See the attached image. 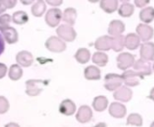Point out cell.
<instances>
[{
	"label": "cell",
	"mask_w": 154,
	"mask_h": 127,
	"mask_svg": "<svg viewBox=\"0 0 154 127\" xmlns=\"http://www.w3.org/2000/svg\"><path fill=\"white\" fill-rule=\"evenodd\" d=\"M48 84L47 81L45 80H37V79H30L26 82V93L29 96H37L44 89V87Z\"/></svg>",
	"instance_id": "6da1fadb"
},
{
	"label": "cell",
	"mask_w": 154,
	"mask_h": 127,
	"mask_svg": "<svg viewBox=\"0 0 154 127\" xmlns=\"http://www.w3.org/2000/svg\"><path fill=\"white\" fill-rule=\"evenodd\" d=\"M123 83L122 76L117 74H108L104 77V87L108 91H116Z\"/></svg>",
	"instance_id": "7a4b0ae2"
},
{
	"label": "cell",
	"mask_w": 154,
	"mask_h": 127,
	"mask_svg": "<svg viewBox=\"0 0 154 127\" xmlns=\"http://www.w3.org/2000/svg\"><path fill=\"white\" fill-rule=\"evenodd\" d=\"M116 60H117V67H119V69L123 71H127L130 67H133L135 63L134 55L127 52L121 53L117 56Z\"/></svg>",
	"instance_id": "3957f363"
},
{
	"label": "cell",
	"mask_w": 154,
	"mask_h": 127,
	"mask_svg": "<svg viewBox=\"0 0 154 127\" xmlns=\"http://www.w3.org/2000/svg\"><path fill=\"white\" fill-rule=\"evenodd\" d=\"M56 34L59 38L66 42H72L76 38V32L73 27L66 24L59 26L56 29Z\"/></svg>",
	"instance_id": "277c9868"
},
{
	"label": "cell",
	"mask_w": 154,
	"mask_h": 127,
	"mask_svg": "<svg viewBox=\"0 0 154 127\" xmlns=\"http://www.w3.org/2000/svg\"><path fill=\"white\" fill-rule=\"evenodd\" d=\"M45 47L53 53H62L66 49L65 42L57 36H51L45 42Z\"/></svg>",
	"instance_id": "5b68a950"
},
{
	"label": "cell",
	"mask_w": 154,
	"mask_h": 127,
	"mask_svg": "<svg viewBox=\"0 0 154 127\" xmlns=\"http://www.w3.org/2000/svg\"><path fill=\"white\" fill-rule=\"evenodd\" d=\"M63 20V13L59 8H51L45 15V22L51 27L57 26Z\"/></svg>",
	"instance_id": "8992f818"
},
{
	"label": "cell",
	"mask_w": 154,
	"mask_h": 127,
	"mask_svg": "<svg viewBox=\"0 0 154 127\" xmlns=\"http://www.w3.org/2000/svg\"><path fill=\"white\" fill-rule=\"evenodd\" d=\"M122 79H123V83L127 85V86H137L138 85H140V79L143 78V76H141L139 73H137L134 70H127L124 71V73L122 75Z\"/></svg>",
	"instance_id": "52a82bcc"
},
{
	"label": "cell",
	"mask_w": 154,
	"mask_h": 127,
	"mask_svg": "<svg viewBox=\"0 0 154 127\" xmlns=\"http://www.w3.org/2000/svg\"><path fill=\"white\" fill-rule=\"evenodd\" d=\"M75 118L81 123H86L90 122L93 118V111L88 105H82L77 110Z\"/></svg>",
	"instance_id": "ba28073f"
},
{
	"label": "cell",
	"mask_w": 154,
	"mask_h": 127,
	"mask_svg": "<svg viewBox=\"0 0 154 127\" xmlns=\"http://www.w3.org/2000/svg\"><path fill=\"white\" fill-rule=\"evenodd\" d=\"M136 32L140 39L143 41L144 43L151 39L154 35L153 28L150 26L146 25V24H139L136 27Z\"/></svg>",
	"instance_id": "9c48e42d"
},
{
	"label": "cell",
	"mask_w": 154,
	"mask_h": 127,
	"mask_svg": "<svg viewBox=\"0 0 154 127\" xmlns=\"http://www.w3.org/2000/svg\"><path fill=\"white\" fill-rule=\"evenodd\" d=\"M127 113V108L123 104L119 102H113L109 106V114L117 119L123 118Z\"/></svg>",
	"instance_id": "30bf717a"
},
{
	"label": "cell",
	"mask_w": 154,
	"mask_h": 127,
	"mask_svg": "<svg viewBox=\"0 0 154 127\" xmlns=\"http://www.w3.org/2000/svg\"><path fill=\"white\" fill-rule=\"evenodd\" d=\"M113 98L119 102L127 103L132 98V91L127 86H121L114 92Z\"/></svg>",
	"instance_id": "8fae6325"
},
{
	"label": "cell",
	"mask_w": 154,
	"mask_h": 127,
	"mask_svg": "<svg viewBox=\"0 0 154 127\" xmlns=\"http://www.w3.org/2000/svg\"><path fill=\"white\" fill-rule=\"evenodd\" d=\"M140 59L144 61H151L154 59V44L151 42L143 43L140 45Z\"/></svg>",
	"instance_id": "7c38bea8"
},
{
	"label": "cell",
	"mask_w": 154,
	"mask_h": 127,
	"mask_svg": "<svg viewBox=\"0 0 154 127\" xmlns=\"http://www.w3.org/2000/svg\"><path fill=\"white\" fill-rule=\"evenodd\" d=\"M94 47L99 52L112 49V37L110 36H103L99 37L94 43Z\"/></svg>",
	"instance_id": "4fadbf2b"
},
{
	"label": "cell",
	"mask_w": 154,
	"mask_h": 127,
	"mask_svg": "<svg viewBox=\"0 0 154 127\" xmlns=\"http://www.w3.org/2000/svg\"><path fill=\"white\" fill-rule=\"evenodd\" d=\"M59 112L66 116H71L77 112L76 104L71 99H64L59 105Z\"/></svg>",
	"instance_id": "5bb4252c"
},
{
	"label": "cell",
	"mask_w": 154,
	"mask_h": 127,
	"mask_svg": "<svg viewBox=\"0 0 154 127\" xmlns=\"http://www.w3.org/2000/svg\"><path fill=\"white\" fill-rule=\"evenodd\" d=\"M16 60L19 66H21L23 67H29L34 62V57L30 52L21 51L17 54Z\"/></svg>",
	"instance_id": "9a60e30c"
},
{
	"label": "cell",
	"mask_w": 154,
	"mask_h": 127,
	"mask_svg": "<svg viewBox=\"0 0 154 127\" xmlns=\"http://www.w3.org/2000/svg\"><path fill=\"white\" fill-rule=\"evenodd\" d=\"M133 67H134V71L139 73L143 77L151 75V67L147 61H144L142 59L137 60L134 63Z\"/></svg>",
	"instance_id": "2e32d148"
},
{
	"label": "cell",
	"mask_w": 154,
	"mask_h": 127,
	"mask_svg": "<svg viewBox=\"0 0 154 127\" xmlns=\"http://www.w3.org/2000/svg\"><path fill=\"white\" fill-rule=\"evenodd\" d=\"M125 30V25L121 20H112L109 24L108 33L112 37L122 36V34Z\"/></svg>",
	"instance_id": "e0dca14e"
},
{
	"label": "cell",
	"mask_w": 154,
	"mask_h": 127,
	"mask_svg": "<svg viewBox=\"0 0 154 127\" xmlns=\"http://www.w3.org/2000/svg\"><path fill=\"white\" fill-rule=\"evenodd\" d=\"M140 44V39L137 34L130 33L125 36V47L129 50H135L139 47Z\"/></svg>",
	"instance_id": "ac0fdd59"
},
{
	"label": "cell",
	"mask_w": 154,
	"mask_h": 127,
	"mask_svg": "<svg viewBox=\"0 0 154 127\" xmlns=\"http://www.w3.org/2000/svg\"><path fill=\"white\" fill-rule=\"evenodd\" d=\"M109 105V101L104 95H98L93 101V108L96 112H103L107 109Z\"/></svg>",
	"instance_id": "d6986e66"
},
{
	"label": "cell",
	"mask_w": 154,
	"mask_h": 127,
	"mask_svg": "<svg viewBox=\"0 0 154 127\" xmlns=\"http://www.w3.org/2000/svg\"><path fill=\"white\" fill-rule=\"evenodd\" d=\"M85 77L87 80H99L101 79V71L95 66H89L85 69Z\"/></svg>",
	"instance_id": "ffe728a7"
},
{
	"label": "cell",
	"mask_w": 154,
	"mask_h": 127,
	"mask_svg": "<svg viewBox=\"0 0 154 127\" xmlns=\"http://www.w3.org/2000/svg\"><path fill=\"white\" fill-rule=\"evenodd\" d=\"M76 17H77V12L72 8H66L63 13V21L66 23V25H69L71 26L74 25Z\"/></svg>",
	"instance_id": "44dd1931"
},
{
	"label": "cell",
	"mask_w": 154,
	"mask_h": 127,
	"mask_svg": "<svg viewBox=\"0 0 154 127\" xmlns=\"http://www.w3.org/2000/svg\"><path fill=\"white\" fill-rule=\"evenodd\" d=\"M140 19L146 25L152 22L154 19V8L152 7H148L141 9L140 12Z\"/></svg>",
	"instance_id": "7402d4cb"
},
{
	"label": "cell",
	"mask_w": 154,
	"mask_h": 127,
	"mask_svg": "<svg viewBox=\"0 0 154 127\" xmlns=\"http://www.w3.org/2000/svg\"><path fill=\"white\" fill-rule=\"evenodd\" d=\"M2 34L5 37V40L8 44H15L18 41V34L14 27H8L2 31Z\"/></svg>",
	"instance_id": "603a6c76"
},
{
	"label": "cell",
	"mask_w": 154,
	"mask_h": 127,
	"mask_svg": "<svg viewBox=\"0 0 154 127\" xmlns=\"http://www.w3.org/2000/svg\"><path fill=\"white\" fill-rule=\"evenodd\" d=\"M100 7L104 12L112 14L117 10L118 1L116 0H103L100 2Z\"/></svg>",
	"instance_id": "cb8c5ba5"
},
{
	"label": "cell",
	"mask_w": 154,
	"mask_h": 127,
	"mask_svg": "<svg viewBox=\"0 0 154 127\" xmlns=\"http://www.w3.org/2000/svg\"><path fill=\"white\" fill-rule=\"evenodd\" d=\"M76 61L80 64H86L91 57V53L86 48H79L74 55Z\"/></svg>",
	"instance_id": "d4e9b609"
},
{
	"label": "cell",
	"mask_w": 154,
	"mask_h": 127,
	"mask_svg": "<svg viewBox=\"0 0 154 127\" xmlns=\"http://www.w3.org/2000/svg\"><path fill=\"white\" fill-rule=\"evenodd\" d=\"M93 62L98 67H105L108 63V55L103 52H96L93 55Z\"/></svg>",
	"instance_id": "484cf974"
},
{
	"label": "cell",
	"mask_w": 154,
	"mask_h": 127,
	"mask_svg": "<svg viewBox=\"0 0 154 127\" xmlns=\"http://www.w3.org/2000/svg\"><path fill=\"white\" fill-rule=\"evenodd\" d=\"M118 13L122 17H130L134 13V6L131 3H123L118 9Z\"/></svg>",
	"instance_id": "4316f807"
},
{
	"label": "cell",
	"mask_w": 154,
	"mask_h": 127,
	"mask_svg": "<svg viewBox=\"0 0 154 127\" xmlns=\"http://www.w3.org/2000/svg\"><path fill=\"white\" fill-rule=\"evenodd\" d=\"M45 10H46V5H45V1H37L36 3H35L33 5L31 12L35 17H40L44 15Z\"/></svg>",
	"instance_id": "83f0119b"
},
{
	"label": "cell",
	"mask_w": 154,
	"mask_h": 127,
	"mask_svg": "<svg viewBox=\"0 0 154 127\" xmlns=\"http://www.w3.org/2000/svg\"><path fill=\"white\" fill-rule=\"evenodd\" d=\"M8 76H9V78L12 81H17L22 77L23 70H22V68L20 67L19 65H12L10 67V68H9Z\"/></svg>",
	"instance_id": "f1b7e54d"
},
{
	"label": "cell",
	"mask_w": 154,
	"mask_h": 127,
	"mask_svg": "<svg viewBox=\"0 0 154 127\" xmlns=\"http://www.w3.org/2000/svg\"><path fill=\"white\" fill-rule=\"evenodd\" d=\"M126 123L128 125H132V126H138L140 127L142 126L143 123V120L140 114L137 113H131L128 117H127V122Z\"/></svg>",
	"instance_id": "f546056e"
},
{
	"label": "cell",
	"mask_w": 154,
	"mask_h": 127,
	"mask_svg": "<svg viewBox=\"0 0 154 127\" xmlns=\"http://www.w3.org/2000/svg\"><path fill=\"white\" fill-rule=\"evenodd\" d=\"M12 21L17 25H24L28 21V16L25 11H17L12 16Z\"/></svg>",
	"instance_id": "4dcf8cb0"
},
{
	"label": "cell",
	"mask_w": 154,
	"mask_h": 127,
	"mask_svg": "<svg viewBox=\"0 0 154 127\" xmlns=\"http://www.w3.org/2000/svg\"><path fill=\"white\" fill-rule=\"evenodd\" d=\"M125 46V37L123 36H118L112 37V50L115 52H121Z\"/></svg>",
	"instance_id": "1f68e13d"
},
{
	"label": "cell",
	"mask_w": 154,
	"mask_h": 127,
	"mask_svg": "<svg viewBox=\"0 0 154 127\" xmlns=\"http://www.w3.org/2000/svg\"><path fill=\"white\" fill-rule=\"evenodd\" d=\"M12 21V17L8 14L0 16V31H3L9 27V23Z\"/></svg>",
	"instance_id": "d6a6232c"
},
{
	"label": "cell",
	"mask_w": 154,
	"mask_h": 127,
	"mask_svg": "<svg viewBox=\"0 0 154 127\" xmlns=\"http://www.w3.org/2000/svg\"><path fill=\"white\" fill-rule=\"evenodd\" d=\"M9 109V103L8 99L2 95H0V113H5Z\"/></svg>",
	"instance_id": "836d02e7"
},
{
	"label": "cell",
	"mask_w": 154,
	"mask_h": 127,
	"mask_svg": "<svg viewBox=\"0 0 154 127\" xmlns=\"http://www.w3.org/2000/svg\"><path fill=\"white\" fill-rule=\"evenodd\" d=\"M149 3V0H135L134 1V4H135V6L136 7H138V8H144V7L146 6V5H148Z\"/></svg>",
	"instance_id": "e575fe53"
},
{
	"label": "cell",
	"mask_w": 154,
	"mask_h": 127,
	"mask_svg": "<svg viewBox=\"0 0 154 127\" xmlns=\"http://www.w3.org/2000/svg\"><path fill=\"white\" fill-rule=\"evenodd\" d=\"M7 71H8V67L5 64L0 63V79L3 78L6 75H7Z\"/></svg>",
	"instance_id": "d590c367"
},
{
	"label": "cell",
	"mask_w": 154,
	"mask_h": 127,
	"mask_svg": "<svg viewBox=\"0 0 154 127\" xmlns=\"http://www.w3.org/2000/svg\"><path fill=\"white\" fill-rule=\"evenodd\" d=\"M5 51V41L4 38L2 37V36L0 35V55L1 54Z\"/></svg>",
	"instance_id": "8d00e7d4"
},
{
	"label": "cell",
	"mask_w": 154,
	"mask_h": 127,
	"mask_svg": "<svg viewBox=\"0 0 154 127\" xmlns=\"http://www.w3.org/2000/svg\"><path fill=\"white\" fill-rule=\"evenodd\" d=\"M7 9H8V8H7V7H6V5H5L4 0H0V14L4 13Z\"/></svg>",
	"instance_id": "74e56055"
},
{
	"label": "cell",
	"mask_w": 154,
	"mask_h": 127,
	"mask_svg": "<svg viewBox=\"0 0 154 127\" xmlns=\"http://www.w3.org/2000/svg\"><path fill=\"white\" fill-rule=\"evenodd\" d=\"M46 2L51 6H60L63 3L62 0H56V1H51V0H48V1H46Z\"/></svg>",
	"instance_id": "f35d334b"
},
{
	"label": "cell",
	"mask_w": 154,
	"mask_h": 127,
	"mask_svg": "<svg viewBox=\"0 0 154 127\" xmlns=\"http://www.w3.org/2000/svg\"><path fill=\"white\" fill-rule=\"evenodd\" d=\"M149 98L154 102V87L151 88V90H150V92H149Z\"/></svg>",
	"instance_id": "ab89813d"
},
{
	"label": "cell",
	"mask_w": 154,
	"mask_h": 127,
	"mask_svg": "<svg viewBox=\"0 0 154 127\" xmlns=\"http://www.w3.org/2000/svg\"><path fill=\"white\" fill-rule=\"evenodd\" d=\"M5 127H20V126H19V124H17L16 122H9V123L6 124Z\"/></svg>",
	"instance_id": "60d3db41"
},
{
	"label": "cell",
	"mask_w": 154,
	"mask_h": 127,
	"mask_svg": "<svg viewBox=\"0 0 154 127\" xmlns=\"http://www.w3.org/2000/svg\"><path fill=\"white\" fill-rule=\"evenodd\" d=\"M94 127H107V124L105 122H99Z\"/></svg>",
	"instance_id": "b9f144b4"
},
{
	"label": "cell",
	"mask_w": 154,
	"mask_h": 127,
	"mask_svg": "<svg viewBox=\"0 0 154 127\" xmlns=\"http://www.w3.org/2000/svg\"><path fill=\"white\" fill-rule=\"evenodd\" d=\"M24 5H29V4H31L32 2H34V1H21Z\"/></svg>",
	"instance_id": "7bdbcfd3"
},
{
	"label": "cell",
	"mask_w": 154,
	"mask_h": 127,
	"mask_svg": "<svg viewBox=\"0 0 154 127\" xmlns=\"http://www.w3.org/2000/svg\"><path fill=\"white\" fill-rule=\"evenodd\" d=\"M149 127H154V121H153V122H151V124L149 125Z\"/></svg>",
	"instance_id": "ee69618b"
},
{
	"label": "cell",
	"mask_w": 154,
	"mask_h": 127,
	"mask_svg": "<svg viewBox=\"0 0 154 127\" xmlns=\"http://www.w3.org/2000/svg\"><path fill=\"white\" fill-rule=\"evenodd\" d=\"M152 69H153V71H154V64H153V67H152Z\"/></svg>",
	"instance_id": "f6af8a7d"
}]
</instances>
